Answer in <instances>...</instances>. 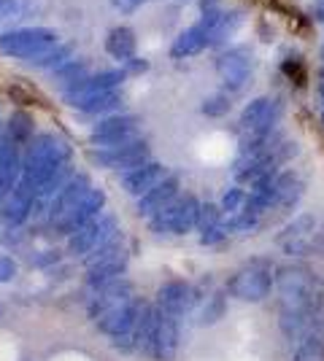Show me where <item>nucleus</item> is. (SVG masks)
<instances>
[{"mask_svg":"<svg viewBox=\"0 0 324 361\" xmlns=\"http://www.w3.org/2000/svg\"><path fill=\"white\" fill-rule=\"evenodd\" d=\"M68 159H71V146L62 137L52 135V133L32 137L28 143L25 157H22V180L41 189L60 173L62 167H68Z\"/></svg>","mask_w":324,"mask_h":361,"instance_id":"obj_1","label":"nucleus"},{"mask_svg":"<svg viewBox=\"0 0 324 361\" xmlns=\"http://www.w3.org/2000/svg\"><path fill=\"white\" fill-rule=\"evenodd\" d=\"M273 283H276V278H273V264H270V259L257 256V259L246 262V264L227 281V294L241 302H254V305H257V302H265L270 297Z\"/></svg>","mask_w":324,"mask_h":361,"instance_id":"obj_2","label":"nucleus"},{"mask_svg":"<svg viewBox=\"0 0 324 361\" xmlns=\"http://www.w3.org/2000/svg\"><path fill=\"white\" fill-rule=\"evenodd\" d=\"M54 44H60V38L49 27H22V30H11L0 35V51L6 57H16V60H30V57L47 51L49 46Z\"/></svg>","mask_w":324,"mask_h":361,"instance_id":"obj_3","label":"nucleus"},{"mask_svg":"<svg viewBox=\"0 0 324 361\" xmlns=\"http://www.w3.org/2000/svg\"><path fill=\"white\" fill-rule=\"evenodd\" d=\"M138 124H140V119L133 116V114L108 116V119H103L100 124H95V130L90 137H92L95 146H100V149H116V146H124V143L140 140Z\"/></svg>","mask_w":324,"mask_h":361,"instance_id":"obj_4","label":"nucleus"},{"mask_svg":"<svg viewBox=\"0 0 324 361\" xmlns=\"http://www.w3.org/2000/svg\"><path fill=\"white\" fill-rule=\"evenodd\" d=\"M116 219L114 216H97L87 226H81L76 235H71L68 240V254L73 256H87L92 254L95 248H100L106 240H111L116 235Z\"/></svg>","mask_w":324,"mask_h":361,"instance_id":"obj_5","label":"nucleus"},{"mask_svg":"<svg viewBox=\"0 0 324 361\" xmlns=\"http://www.w3.org/2000/svg\"><path fill=\"white\" fill-rule=\"evenodd\" d=\"M92 159L97 165L108 167V170H136L143 162H149V146L146 140H133V143H124L116 149H97L92 151Z\"/></svg>","mask_w":324,"mask_h":361,"instance_id":"obj_6","label":"nucleus"},{"mask_svg":"<svg viewBox=\"0 0 324 361\" xmlns=\"http://www.w3.org/2000/svg\"><path fill=\"white\" fill-rule=\"evenodd\" d=\"M90 192H92L90 176H84V173L71 176V178L57 189V195L52 197V202H49V224H57L60 219H65Z\"/></svg>","mask_w":324,"mask_h":361,"instance_id":"obj_7","label":"nucleus"},{"mask_svg":"<svg viewBox=\"0 0 324 361\" xmlns=\"http://www.w3.org/2000/svg\"><path fill=\"white\" fill-rule=\"evenodd\" d=\"M179 350V318L165 316L157 310V324L152 331V340L146 345V356H152L155 361H173Z\"/></svg>","mask_w":324,"mask_h":361,"instance_id":"obj_8","label":"nucleus"},{"mask_svg":"<svg viewBox=\"0 0 324 361\" xmlns=\"http://www.w3.org/2000/svg\"><path fill=\"white\" fill-rule=\"evenodd\" d=\"M103 205H106V192H103V189H92L73 211L54 224V229H57L60 235H68V238H71V235H76L81 226H87L92 219H97L100 211H103Z\"/></svg>","mask_w":324,"mask_h":361,"instance_id":"obj_9","label":"nucleus"},{"mask_svg":"<svg viewBox=\"0 0 324 361\" xmlns=\"http://www.w3.org/2000/svg\"><path fill=\"white\" fill-rule=\"evenodd\" d=\"M195 302H198L195 288L189 286L186 281H168L157 291V310L165 313V316L181 318Z\"/></svg>","mask_w":324,"mask_h":361,"instance_id":"obj_10","label":"nucleus"},{"mask_svg":"<svg viewBox=\"0 0 324 361\" xmlns=\"http://www.w3.org/2000/svg\"><path fill=\"white\" fill-rule=\"evenodd\" d=\"M124 78H127L124 71H103V73L87 75V78H81V81H76L73 87H68V90L62 92V94H65V103H68V106H73L76 100L87 97V94H97V92H116Z\"/></svg>","mask_w":324,"mask_h":361,"instance_id":"obj_11","label":"nucleus"},{"mask_svg":"<svg viewBox=\"0 0 324 361\" xmlns=\"http://www.w3.org/2000/svg\"><path fill=\"white\" fill-rule=\"evenodd\" d=\"M35 197H38V189L28 183V180L19 178L14 189H11V195L6 200V205H3V219H6V224L11 226H19L25 224L28 219H30V213L35 211Z\"/></svg>","mask_w":324,"mask_h":361,"instance_id":"obj_12","label":"nucleus"},{"mask_svg":"<svg viewBox=\"0 0 324 361\" xmlns=\"http://www.w3.org/2000/svg\"><path fill=\"white\" fill-rule=\"evenodd\" d=\"M127 300H133V283L119 278V281H114V283H108V286L95 291L90 305H87V313H90L92 321H97L100 316H106L108 310L119 307V305H124Z\"/></svg>","mask_w":324,"mask_h":361,"instance_id":"obj_13","label":"nucleus"},{"mask_svg":"<svg viewBox=\"0 0 324 361\" xmlns=\"http://www.w3.org/2000/svg\"><path fill=\"white\" fill-rule=\"evenodd\" d=\"M179 186H181V176L170 173L160 180L157 186H152L143 197H138V213L140 216H155L157 211H162L168 202H173L179 197Z\"/></svg>","mask_w":324,"mask_h":361,"instance_id":"obj_14","label":"nucleus"},{"mask_svg":"<svg viewBox=\"0 0 324 361\" xmlns=\"http://www.w3.org/2000/svg\"><path fill=\"white\" fill-rule=\"evenodd\" d=\"M216 73H219V78L224 81V87L230 92L244 90L248 81V57L244 51H238V49L224 51L216 60Z\"/></svg>","mask_w":324,"mask_h":361,"instance_id":"obj_15","label":"nucleus"},{"mask_svg":"<svg viewBox=\"0 0 324 361\" xmlns=\"http://www.w3.org/2000/svg\"><path fill=\"white\" fill-rule=\"evenodd\" d=\"M22 178V157L19 146H14L8 137L0 140V197L11 195L16 183Z\"/></svg>","mask_w":324,"mask_h":361,"instance_id":"obj_16","label":"nucleus"},{"mask_svg":"<svg viewBox=\"0 0 324 361\" xmlns=\"http://www.w3.org/2000/svg\"><path fill=\"white\" fill-rule=\"evenodd\" d=\"M241 22H244V14H241V11H219V8L203 14V19H200L203 30H205L211 44H219V41L230 38L232 32L241 27Z\"/></svg>","mask_w":324,"mask_h":361,"instance_id":"obj_17","label":"nucleus"},{"mask_svg":"<svg viewBox=\"0 0 324 361\" xmlns=\"http://www.w3.org/2000/svg\"><path fill=\"white\" fill-rule=\"evenodd\" d=\"M168 173H165V167L160 165V162H143L140 167H136V170H130L127 176H124V189H127V195L133 197H143L152 186H157L160 180L165 178Z\"/></svg>","mask_w":324,"mask_h":361,"instance_id":"obj_18","label":"nucleus"},{"mask_svg":"<svg viewBox=\"0 0 324 361\" xmlns=\"http://www.w3.org/2000/svg\"><path fill=\"white\" fill-rule=\"evenodd\" d=\"M127 270V251L124 254H116L106 259V262H100V264H92V267H87V286L90 288H103L108 283H114V281H119Z\"/></svg>","mask_w":324,"mask_h":361,"instance_id":"obj_19","label":"nucleus"},{"mask_svg":"<svg viewBox=\"0 0 324 361\" xmlns=\"http://www.w3.org/2000/svg\"><path fill=\"white\" fill-rule=\"evenodd\" d=\"M205 46H211V41H208V35H205V30H203V25L198 22V25H192V27H186V30L173 41L170 54H173L176 60H181V57L200 54Z\"/></svg>","mask_w":324,"mask_h":361,"instance_id":"obj_20","label":"nucleus"},{"mask_svg":"<svg viewBox=\"0 0 324 361\" xmlns=\"http://www.w3.org/2000/svg\"><path fill=\"white\" fill-rule=\"evenodd\" d=\"M198 211H200V202L192 195L176 197V213H173L170 235H186L189 229H195L198 226Z\"/></svg>","mask_w":324,"mask_h":361,"instance_id":"obj_21","label":"nucleus"},{"mask_svg":"<svg viewBox=\"0 0 324 361\" xmlns=\"http://www.w3.org/2000/svg\"><path fill=\"white\" fill-rule=\"evenodd\" d=\"M106 51L122 65L127 60H133L136 57V32L130 27H114L106 38Z\"/></svg>","mask_w":324,"mask_h":361,"instance_id":"obj_22","label":"nucleus"},{"mask_svg":"<svg viewBox=\"0 0 324 361\" xmlns=\"http://www.w3.org/2000/svg\"><path fill=\"white\" fill-rule=\"evenodd\" d=\"M122 106V94L119 92H97V94H87L73 103V108L84 111V114H106L111 108Z\"/></svg>","mask_w":324,"mask_h":361,"instance_id":"obj_23","label":"nucleus"},{"mask_svg":"<svg viewBox=\"0 0 324 361\" xmlns=\"http://www.w3.org/2000/svg\"><path fill=\"white\" fill-rule=\"evenodd\" d=\"M294 361H322L324 359V337L313 329L294 340Z\"/></svg>","mask_w":324,"mask_h":361,"instance_id":"obj_24","label":"nucleus"},{"mask_svg":"<svg viewBox=\"0 0 324 361\" xmlns=\"http://www.w3.org/2000/svg\"><path fill=\"white\" fill-rule=\"evenodd\" d=\"M71 51H73L71 44H54L49 46L47 51H41V54H35V57H30V60L25 62L35 65V68H52V71H57V68H62L65 62L71 60Z\"/></svg>","mask_w":324,"mask_h":361,"instance_id":"obj_25","label":"nucleus"},{"mask_svg":"<svg viewBox=\"0 0 324 361\" xmlns=\"http://www.w3.org/2000/svg\"><path fill=\"white\" fill-rule=\"evenodd\" d=\"M32 116L28 111H16L11 114V121H8V140L14 146H28L32 140Z\"/></svg>","mask_w":324,"mask_h":361,"instance_id":"obj_26","label":"nucleus"},{"mask_svg":"<svg viewBox=\"0 0 324 361\" xmlns=\"http://www.w3.org/2000/svg\"><path fill=\"white\" fill-rule=\"evenodd\" d=\"M224 316H227V288H219V291H214V294L208 297L205 307H203L200 326H214V324H219Z\"/></svg>","mask_w":324,"mask_h":361,"instance_id":"obj_27","label":"nucleus"},{"mask_svg":"<svg viewBox=\"0 0 324 361\" xmlns=\"http://www.w3.org/2000/svg\"><path fill=\"white\" fill-rule=\"evenodd\" d=\"M41 8L38 0H0V22H16Z\"/></svg>","mask_w":324,"mask_h":361,"instance_id":"obj_28","label":"nucleus"},{"mask_svg":"<svg viewBox=\"0 0 324 361\" xmlns=\"http://www.w3.org/2000/svg\"><path fill=\"white\" fill-rule=\"evenodd\" d=\"M313 229H316V219L311 213H303V216L294 219L292 224L284 226V232L278 235V243L297 240V238H313Z\"/></svg>","mask_w":324,"mask_h":361,"instance_id":"obj_29","label":"nucleus"},{"mask_svg":"<svg viewBox=\"0 0 324 361\" xmlns=\"http://www.w3.org/2000/svg\"><path fill=\"white\" fill-rule=\"evenodd\" d=\"M81 78H87V60H68L62 68L54 71V81H57L60 87H65V90L73 87Z\"/></svg>","mask_w":324,"mask_h":361,"instance_id":"obj_30","label":"nucleus"},{"mask_svg":"<svg viewBox=\"0 0 324 361\" xmlns=\"http://www.w3.org/2000/svg\"><path fill=\"white\" fill-rule=\"evenodd\" d=\"M260 221V213L248 211L246 205L241 208L238 213H232L230 219H227V224H224V232L230 229V232H248V229H254Z\"/></svg>","mask_w":324,"mask_h":361,"instance_id":"obj_31","label":"nucleus"},{"mask_svg":"<svg viewBox=\"0 0 324 361\" xmlns=\"http://www.w3.org/2000/svg\"><path fill=\"white\" fill-rule=\"evenodd\" d=\"M200 111L205 114V116L219 119V116H224V114L230 111V97H227V94H211V97H205V100H203Z\"/></svg>","mask_w":324,"mask_h":361,"instance_id":"obj_32","label":"nucleus"},{"mask_svg":"<svg viewBox=\"0 0 324 361\" xmlns=\"http://www.w3.org/2000/svg\"><path fill=\"white\" fill-rule=\"evenodd\" d=\"M219 216H222V208H219V205H214V202H203L200 211H198V229L205 232V229L219 226Z\"/></svg>","mask_w":324,"mask_h":361,"instance_id":"obj_33","label":"nucleus"},{"mask_svg":"<svg viewBox=\"0 0 324 361\" xmlns=\"http://www.w3.org/2000/svg\"><path fill=\"white\" fill-rule=\"evenodd\" d=\"M246 205V192L244 189H230L227 195L222 197V213H238Z\"/></svg>","mask_w":324,"mask_h":361,"instance_id":"obj_34","label":"nucleus"},{"mask_svg":"<svg viewBox=\"0 0 324 361\" xmlns=\"http://www.w3.org/2000/svg\"><path fill=\"white\" fill-rule=\"evenodd\" d=\"M281 245H284V251L289 256L313 254V238H297V240H287V243H281Z\"/></svg>","mask_w":324,"mask_h":361,"instance_id":"obj_35","label":"nucleus"},{"mask_svg":"<svg viewBox=\"0 0 324 361\" xmlns=\"http://www.w3.org/2000/svg\"><path fill=\"white\" fill-rule=\"evenodd\" d=\"M16 278V262L11 256H0V283H11Z\"/></svg>","mask_w":324,"mask_h":361,"instance_id":"obj_36","label":"nucleus"},{"mask_svg":"<svg viewBox=\"0 0 324 361\" xmlns=\"http://www.w3.org/2000/svg\"><path fill=\"white\" fill-rule=\"evenodd\" d=\"M224 235H227V232H224V226L219 224V226H214V229H205V232L200 235V243L203 245H214V243L224 240Z\"/></svg>","mask_w":324,"mask_h":361,"instance_id":"obj_37","label":"nucleus"},{"mask_svg":"<svg viewBox=\"0 0 324 361\" xmlns=\"http://www.w3.org/2000/svg\"><path fill=\"white\" fill-rule=\"evenodd\" d=\"M127 75H136V73H143V71H149V62L146 60H138V57H133V60H127L124 62V68H122Z\"/></svg>","mask_w":324,"mask_h":361,"instance_id":"obj_38","label":"nucleus"},{"mask_svg":"<svg viewBox=\"0 0 324 361\" xmlns=\"http://www.w3.org/2000/svg\"><path fill=\"white\" fill-rule=\"evenodd\" d=\"M284 73L289 75V78H294L297 84H303V78H306V75H303V68H300V62H297V60L284 62Z\"/></svg>","mask_w":324,"mask_h":361,"instance_id":"obj_39","label":"nucleus"},{"mask_svg":"<svg viewBox=\"0 0 324 361\" xmlns=\"http://www.w3.org/2000/svg\"><path fill=\"white\" fill-rule=\"evenodd\" d=\"M140 3H146V0H114V6L122 8V11H133V8H138Z\"/></svg>","mask_w":324,"mask_h":361,"instance_id":"obj_40","label":"nucleus"},{"mask_svg":"<svg viewBox=\"0 0 324 361\" xmlns=\"http://www.w3.org/2000/svg\"><path fill=\"white\" fill-rule=\"evenodd\" d=\"M49 262H57V251H47V256H41V259H35V264L38 267H44Z\"/></svg>","mask_w":324,"mask_h":361,"instance_id":"obj_41","label":"nucleus"},{"mask_svg":"<svg viewBox=\"0 0 324 361\" xmlns=\"http://www.w3.org/2000/svg\"><path fill=\"white\" fill-rule=\"evenodd\" d=\"M216 6H219V0H200L203 14H208V11H216Z\"/></svg>","mask_w":324,"mask_h":361,"instance_id":"obj_42","label":"nucleus"},{"mask_svg":"<svg viewBox=\"0 0 324 361\" xmlns=\"http://www.w3.org/2000/svg\"><path fill=\"white\" fill-rule=\"evenodd\" d=\"M316 19H319V22H324V6L319 8V11H316Z\"/></svg>","mask_w":324,"mask_h":361,"instance_id":"obj_43","label":"nucleus"},{"mask_svg":"<svg viewBox=\"0 0 324 361\" xmlns=\"http://www.w3.org/2000/svg\"><path fill=\"white\" fill-rule=\"evenodd\" d=\"M319 75H322V81H324V68H322V71H319Z\"/></svg>","mask_w":324,"mask_h":361,"instance_id":"obj_44","label":"nucleus"},{"mask_svg":"<svg viewBox=\"0 0 324 361\" xmlns=\"http://www.w3.org/2000/svg\"><path fill=\"white\" fill-rule=\"evenodd\" d=\"M322 97H324V81H322Z\"/></svg>","mask_w":324,"mask_h":361,"instance_id":"obj_45","label":"nucleus"},{"mask_svg":"<svg viewBox=\"0 0 324 361\" xmlns=\"http://www.w3.org/2000/svg\"><path fill=\"white\" fill-rule=\"evenodd\" d=\"M0 316H3V305H0Z\"/></svg>","mask_w":324,"mask_h":361,"instance_id":"obj_46","label":"nucleus"},{"mask_svg":"<svg viewBox=\"0 0 324 361\" xmlns=\"http://www.w3.org/2000/svg\"><path fill=\"white\" fill-rule=\"evenodd\" d=\"M322 57H324V51H322Z\"/></svg>","mask_w":324,"mask_h":361,"instance_id":"obj_47","label":"nucleus"},{"mask_svg":"<svg viewBox=\"0 0 324 361\" xmlns=\"http://www.w3.org/2000/svg\"><path fill=\"white\" fill-rule=\"evenodd\" d=\"M322 119H324V114H322Z\"/></svg>","mask_w":324,"mask_h":361,"instance_id":"obj_48","label":"nucleus"},{"mask_svg":"<svg viewBox=\"0 0 324 361\" xmlns=\"http://www.w3.org/2000/svg\"><path fill=\"white\" fill-rule=\"evenodd\" d=\"M322 3H324V0H322Z\"/></svg>","mask_w":324,"mask_h":361,"instance_id":"obj_49","label":"nucleus"}]
</instances>
